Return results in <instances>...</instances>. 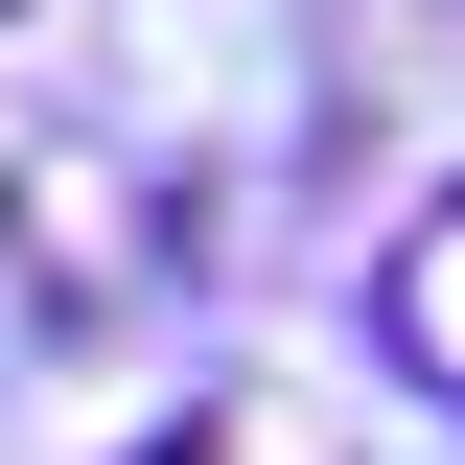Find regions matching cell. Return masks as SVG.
Wrapping results in <instances>:
<instances>
[{"label": "cell", "mask_w": 465, "mask_h": 465, "mask_svg": "<svg viewBox=\"0 0 465 465\" xmlns=\"http://www.w3.org/2000/svg\"><path fill=\"white\" fill-rule=\"evenodd\" d=\"M396 349H419V372L465 396V186H442V210L396 232Z\"/></svg>", "instance_id": "cell-1"}]
</instances>
